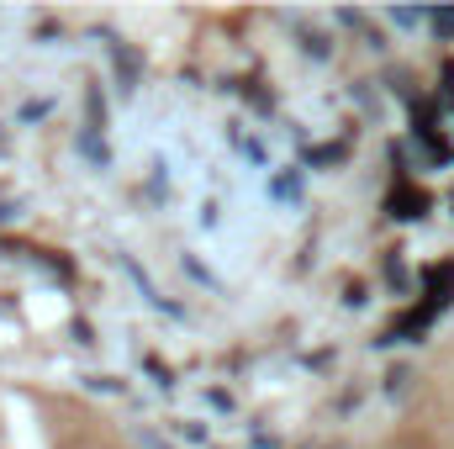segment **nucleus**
<instances>
[{"instance_id": "obj_1", "label": "nucleus", "mask_w": 454, "mask_h": 449, "mask_svg": "<svg viewBox=\"0 0 454 449\" xmlns=\"http://www.w3.org/2000/svg\"><path fill=\"white\" fill-rule=\"evenodd\" d=\"M434 27H444V32H454V11H444V16H434Z\"/></svg>"}]
</instances>
